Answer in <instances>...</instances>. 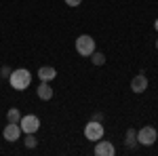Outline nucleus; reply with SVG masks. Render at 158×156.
Segmentation results:
<instances>
[{
	"label": "nucleus",
	"instance_id": "5",
	"mask_svg": "<svg viewBox=\"0 0 158 156\" xmlns=\"http://www.w3.org/2000/svg\"><path fill=\"white\" fill-rule=\"evenodd\" d=\"M19 127H21V131L27 135V133H36L40 129V118L34 116V114H27V116H21L19 120Z\"/></svg>",
	"mask_w": 158,
	"mask_h": 156
},
{
	"label": "nucleus",
	"instance_id": "17",
	"mask_svg": "<svg viewBox=\"0 0 158 156\" xmlns=\"http://www.w3.org/2000/svg\"><path fill=\"white\" fill-rule=\"evenodd\" d=\"M93 120H99V122H103V114H101V112H95V114H93Z\"/></svg>",
	"mask_w": 158,
	"mask_h": 156
},
{
	"label": "nucleus",
	"instance_id": "3",
	"mask_svg": "<svg viewBox=\"0 0 158 156\" xmlns=\"http://www.w3.org/2000/svg\"><path fill=\"white\" fill-rule=\"evenodd\" d=\"M85 137L89 141H99L103 137V124L99 120H91L89 124H85Z\"/></svg>",
	"mask_w": 158,
	"mask_h": 156
},
{
	"label": "nucleus",
	"instance_id": "19",
	"mask_svg": "<svg viewBox=\"0 0 158 156\" xmlns=\"http://www.w3.org/2000/svg\"><path fill=\"white\" fill-rule=\"evenodd\" d=\"M156 48H158V40H156Z\"/></svg>",
	"mask_w": 158,
	"mask_h": 156
},
{
	"label": "nucleus",
	"instance_id": "13",
	"mask_svg": "<svg viewBox=\"0 0 158 156\" xmlns=\"http://www.w3.org/2000/svg\"><path fill=\"white\" fill-rule=\"evenodd\" d=\"M91 61H93L95 65H103V63H106V55H103L101 51H93V53H91Z\"/></svg>",
	"mask_w": 158,
	"mask_h": 156
},
{
	"label": "nucleus",
	"instance_id": "12",
	"mask_svg": "<svg viewBox=\"0 0 158 156\" xmlns=\"http://www.w3.org/2000/svg\"><path fill=\"white\" fill-rule=\"evenodd\" d=\"M6 120L19 124V120H21V112H19V108H11L9 110V112H6Z\"/></svg>",
	"mask_w": 158,
	"mask_h": 156
},
{
	"label": "nucleus",
	"instance_id": "2",
	"mask_svg": "<svg viewBox=\"0 0 158 156\" xmlns=\"http://www.w3.org/2000/svg\"><path fill=\"white\" fill-rule=\"evenodd\" d=\"M76 51L80 57H91V53L95 51V40L89 36V34H82V36L76 38Z\"/></svg>",
	"mask_w": 158,
	"mask_h": 156
},
{
	"label": "nucleus",
	"instance_id": "14",
	"mask_svg": "<svg viewBox=\"0 0 158 156\" xmlns=\"http://www.w3.org/2000/svg\"><path fill=\"white\" fill-rule=\"evenodd\" d=\"M36 135H34V133H27V137H25V145H27V148H36Z\"/></svg>",
	"mask_w": 158,
	"mask_h": 156
},
{
	"label": "nucleus",
	"instance_id": "18",
	"mask_svg": "<svg viewBox=\"0 0 158 156\" xmlns=\"http://www.w3.org/2000/svg\"><path fill=\"white\" fill-rule=\"evenodd\" d=\"M154 27H156V32H158V19H156V21H154Z\"/></svg>",
	"mask_w": 158,
	"mask_h": 156
},
{
	"label": "nucleus",
	"instance_id": "16",
	"mask_svg": "<svg viewBox=\"0 0 158 156\" xmlns=\"http://www.w3.org/2000/svg\"><path fill=\"white\" fill-rule=\"evenodd\" d=\"M80 2H82V0H65L68 6H80Z\"/></svg>",
	"mask_w": 158,
	"mask_h": 156
},
{
	"label": "nucleus",
	"instance_id": "4",
	"mask_svg": "<svg viewBox=\"0 0 158 156\" xmlns=\"http://www.w3.org/2000/svg\"><path fill=\"white\" fill-rule=\"evenodd\" d=\"M156 137H158V133L154 127H143V129H139L137 131V144H141V145H154L156 144Z\"/></svg>",
	"mask_w": 158,
	"mask_h": 156
},
{
	"label": "nucleus",
	"instance_id": "8",
	"mask_svg": "<svg viewBox=\"0 0 158 156\" xmlns=\"http://www.w3.org/2000/svg\"><path fill=\"white\" fill-rule=\"evenodd\" d=\"M146 89H148V78L143 74H137L133 80H131V91L133 93H143Z\"/></svg>",
	"mask_w": 158,
	"mask_h": 156
},
{
	"label": "nucleus",
	"instance_id": "10",
	"mask_svg": "<svg viewBox=\"0 0 158 156\" xmlns=\"http://www.w3.org/2000/svg\"><path fill=\"white\" fill-rule=\"evenodd\" d=\"M36 93H38V97H40L42 101H49L51 97H53V89H51V82H44V80H42Z\"/></svg>",
	"mask_w": 158,
	"mask_h": 156
},
{
	"label": "nucleus",
	"instance_id": "6",
	"mask_svg": "<svg viewBox=\"0 0 158 156\" xmlns=\"http://www.w3.org/2000/svg\"><path fill=\"white\" fill-rule=\"evenodd\" d=\"M21 127L19 124H15V122H9L6 127H4V131H2V135H4V139L6 141H19V137H21Z\"/></svg>",
	"mask_w": 158,
	"mask_h": 156
},
{
	"label": "nucleus",
	"instance_id": "9",
	"mask_svg": "<svg viewBox=\"0 0 158 156\" xmlns=\"http://www.w3.org/2000/svg\"><path fill=\"white\" fill-rule=\"evenodd\" d=\"M55 76H57V70H55V68H51V65H42V68L38 70V78H40V80H44V82H51Z\"/></svg>",
	"mask_w": 158,
	"mask_h": 156
},
{
	"label": "nucleus",
	"instance_id": "1",
	"mask_svg": "<svg viewBox=\"0 0 158 156\" xmlns=\"http://www.w3.org/2000/svg\"><path fill=\"white\" fill-rule=\"evenodd\" d=\"M9 82H11L13 89L23 91V89H27V86H30V82H32V74L27 72L25 68H17V70H13V72H11Z\"/></svg>",
	"mask_w": 158,
	"mask_h": 156
},
{
	"label": "nucleus",
	"instance_id": "11",
	"mask_svg": "<svg viewBox=\"0 0 158 156\" xmlns=\"http://www.w3.org/2000/svg\"><path fill=\"white\" fill-rule=\"evenodd\" d=\"M135 144H137V133H135V129H127L124 145H127V148H135Z\"/></svg>",
	"mask_w": 158,
	"mask_h": 156
},
{
	"label": "nucleus",
	"instance_id": "7",
	"mask_svg": "<svg viewBox=\"0 0 158 156\" xmlns=\"http://www.w3.org/2000/svg\"><path fill=\"white\" fill-rule=\"evenodd\" d=\"M95 154L97 156H114L116 154V148H114L112 141H101L99 139L97 145H95Z\"/></svg>",
	"mask_w": 158,
	"mask_h": 156
},
{
	"label": "nucleus",
	"instance_id": "15",
	"mask_svg": "<svg viewBox=\"0 0 158 156\" xmlns=\"http://www.w3.org/2000/svg\"><path fill=\"white\" fill-rule=\"evenodd\" d=\"M11 68H9V65H2V68H0V78H9V76H11Z\"/></svg>",
	"mask_w": 158,
	"mask_h": 156
}]
</instances>
